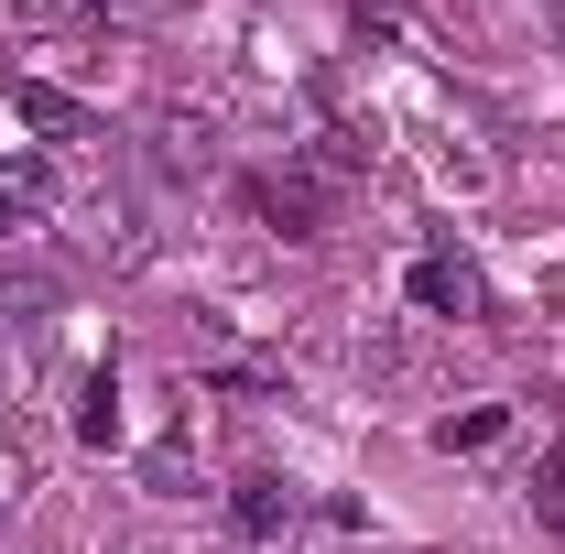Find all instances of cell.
<instances>
[{"label": "cell", "instance_id": "9", "mask_svg": "<svg viewBox=\"0 0 565 554\" xmlns=\"http://www.w3.org/2000/svg\"><path fill=\"white\" fill-rule=\"evenodd\" d=\"M544 33H555V44H565V0H555V11H544Z\"/></svg>", "mask_w": 565, "mask_h": 554}, {"label": "cell", "instance_id": "2", "mask_svg": "<svg viewBox=\"0 0 565 554\" xmlns=\"http://www.w3.org/2000/svg\"><path fill=\"white\" fill-rule=\"evenodd\" d=\"M403 294H414L424 316H446V327H468V316H479V273H468L457 251H424L414 273H403Z\"/></svg>", "mask_w": 565, "mask_h": 554}, {"label": "cell", "instance_id": "5", "mask_svg": "<svg viewBox=\"0 0 565 554\" xmlns=\"http://www.w3.org/2000/svg\"><path fill=\"white\" fill-rule=\"evenodd\" d=\"M11 98H22V120H33V131H87V109H76L66 87H44V76H11Z\"/></svg>", "mask_w": 565, "mask_h": 554}, {"label": "cell", "instance_id": "4", "mask_svg": "<svg viewBox=\"0 0 565 554\" xmlns=\"http://www.w3.org/2000/svg\"><path fill=\"white\" fill-rule=\"evenodd\" d=\"M500 424H511L500 403H468V414H446V424H435V446H446V457H490V446H500Z\"/></svg>", "mask_w": 565, "mask_h": 554}, {"label": "cell", "instance_id": "6", "mask_svg": "<svg viewBox=\"0 0 565 554\" xmlns=\"http://www.w3.org/2000/svg\"><path fill=\"white\" fill-rule=\"evenodd\" d=\"M76 435H87V446H109V435H120V381H109V370L87 381V403H76Z\"/></svg>", "mask_w": 565, "mask_h": 554}, {"label": "cell", "instance_id": "8", "mask_svg": "<svg viewBox=\"0 0 565 554\" xmlns=\"http://www.w3.org/2000/svg\"><path fill=\"white\" fill-rule=\"evenodd\" d=\"M533 522H544V533H565V446L533 468Z\"/></svg>", "mask_w": 565, "mask_h": 554}, {"label": "cell", "instance_id": "7", "mask_svg": "<svg viewBox=\"0 0 565 554\" xmlns=\"http://www.w3.org/2000/svg\"><path fill=\"white\" fill-rule=\"evenodd\" d=\"M33 196H44V174H33V163H0V239L33 217Z\"/></svg>", "mask_w": 565, "mask_h": 554}, {"label": "cell", "instance_id": "3", "mask_svg": "<svg viewBox=\"0 0 565 554\" xmlns=\"http://www.w3.org/2000/svg\"><path fill=\"white\" fill-rule=\"evenodd\" d=\"M294 511H305V500H294L282 479H239V489H228V522H239L250 544H273V533H294Z\"/></svg>", "mask_w": 565, "mask_h": 554}, {"label": "cell", "instance_id": "1", "mask_svg": "<svg viewBox=\"0 0 565 554\" xmlns=\"http://www.w3.org/2000/svg\"><path fill=\"white\" fill-rule=\"evenodd\" d=\"M239 196H250V217H273L282 239H327V217H338V185H327L316 163H282V174H250Z\"/></svg>", "mask_w": 565, "mask_h": 554}]
</instances>
